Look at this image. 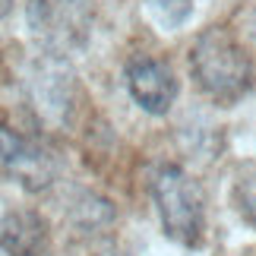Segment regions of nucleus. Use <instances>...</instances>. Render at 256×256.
<instances>
[{"instance_id": "f257e3e1", "label": "nucleus", "mask_w": 256, "mask_h": 256, "mask_svg": "<svg viewBox=\"0 0 256 256\" xmlns=\"http://www.w3.org/2000/svg\"><path fill=\"white\" fill-rule=\"evenodd\" d=\"M190 73L196 86L212 102L234 104L253 88V60L238 38L224 26H212L196 35L190 48Z\"/></svg>"}, {"instance_id": "f03ea898", "label": "nucleus", "mask_w": 256, "mask_h": 256, "mask_svg": "<svg viewBox=\"0 0 256 256\" xmlns=\"http://www.w3.org/2000/svg\"><path fill=\"white\" fill-rule=\"evenodd\" d=\"M152 200L164 234L180 247H200L206 231V196L196 177L177 164H164L152 177Z\"/></svg>"}, {"instance_id": "7ed1b4c3", "label": "nucleus", "mask_w": 256, "mask_h": 256, "mask_svg": "<svg viewBox=\"0 0 256 256\" xmlns=\"http://www.w3.org/2000/svg\"><path fill=\"white\" fill-rule=\"evenodd\" d=\"M28 28L44 54L70 57L92 38V4L88 0H28Z\"/></svg>"}, {"instance_id": "20e7f679", "label": "nucleus", "mask_w": 256, "mask_h": 256, "mask_svg": "<svg viewBox=\"0 0 256 256\" xmlns=\"http://www.w3.org/2000/svg\"><path fill=\"white\" fill-rule=\"evenodd\" d=\"M0 164L28 193H42L57 180V155L42 140L13 126H0Z\"/></svg>"}, {"instance_id": "39448f33", "label": "nucleus", "mask_w": 256, "mask_h": 256, "mask_svg": "<svg viewBox=\"0 0 256 256\" xmlns=\"http://www.w3.org/2000/svg\"><path fill=\"white\" fill-rule=\"evenodd\" d=\"M28 104L44 124H64L73 108V70L64 57L42 54L26 76Z\"/></svg>"}, {"instance_id": "423d86ee", "label": "nucleus", "mask_w": 256, "mask_h": 256, "mask_svg": "<svg viewBox=\"0 0 256 256\" xmlns=\"http://www.w3.org/2000/svg\"><path fill=\"white\" fill-rule=\"evenodd\" d=\"M126 88H130V98L146 114L162 117L171 111L177 98V76L164 60L140 54L126 64Z\"/></svg>"}, {"instance_id": "0eeeda50", "label": "nucleus", "mask_w": 256, "mask_h": 256, "mask_svg": "<svg viewBox=\"0 0 256 256\" xmlns=\"http://www.w3.org/2000/svg\"><path fill=\"white\" fill-rule=\"evenodd\" d=\"M0 247L6 256H44L48 222L32 209H13L0 222Z\"/></svg>"}, {"instance_id": "6e6552de", "label": "nucleus", "mask_w": 256, "mask_h": 256, "mask_svg": "<svg viewBox=\"0 0 256 256\" xmlns=\"http://www.w3.org/2000/svg\"><path fill=\"white\" fill-rule=\"evenodd\" d=\"M149 10L158 16L162 26L180 28L193 16V0H149Z\"/></svg>"}, {"instance_id": "1a4fd4ad", "label": "nucleus", "mask_w": 256, "mask_h": 256, "mask_svg": "<svg viewBox=\"0 0 256 256\" xmlns=\"http://www.w3.org/2000/svg\"><path fill=\"white\" fill-rule=\"evenodd\" d=\"M238 200H240V212L253 228H256V180H244L238 186Z\"/></svg>"}, {"instance_id": "9d476101", "label": "nucleus", "mask_w": 256, "mask_h": 256, "mask_svg": "<svg viewBox=\"0 0 256 256\" xmlns=\"http://www.w3.org/2000/svg\"><path fill=\"white\" fill-rule=\"evenodd\" d=\"M10 6H13V0H0V19L10 13Z\"/></svg>"}]
</instances>
